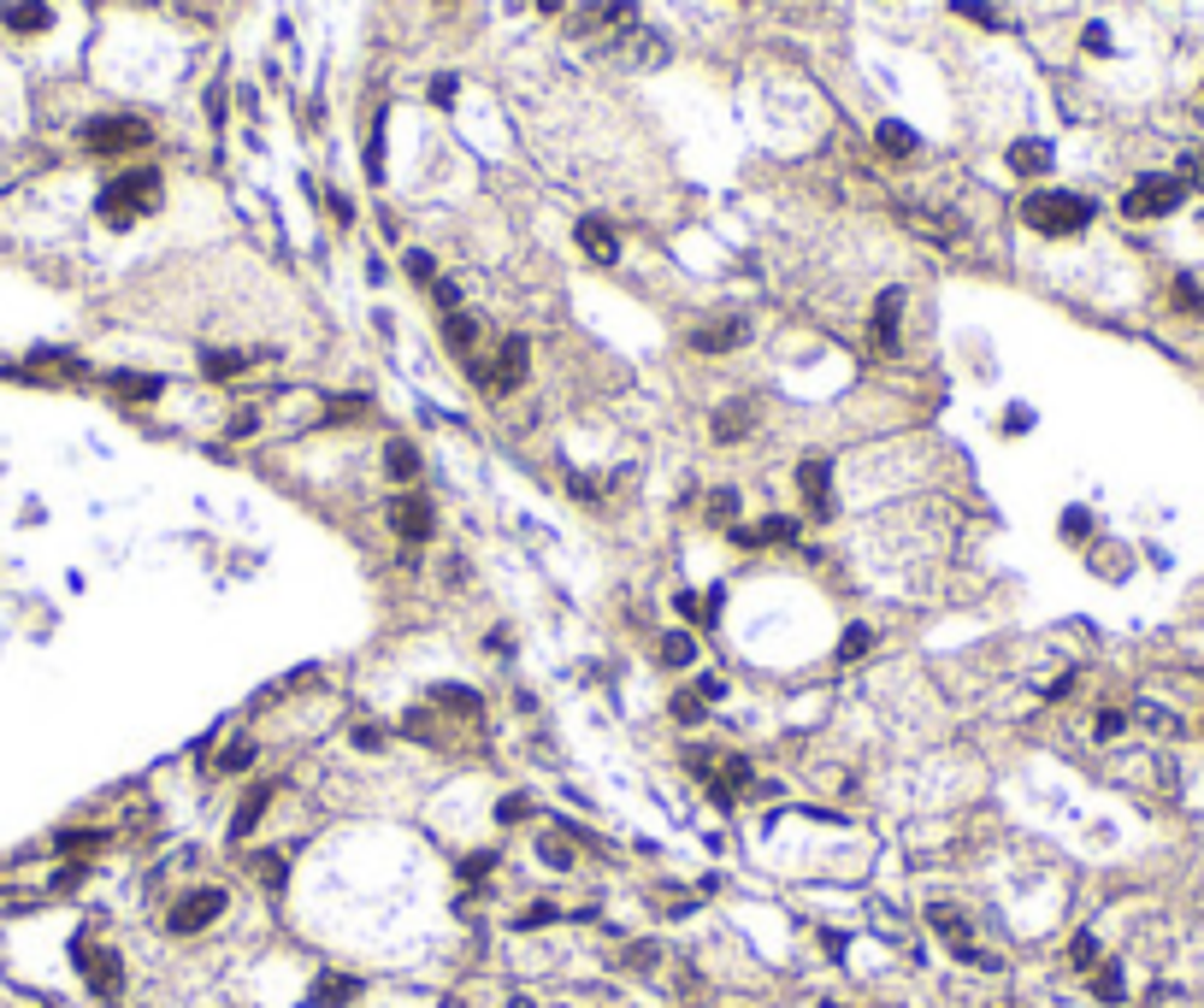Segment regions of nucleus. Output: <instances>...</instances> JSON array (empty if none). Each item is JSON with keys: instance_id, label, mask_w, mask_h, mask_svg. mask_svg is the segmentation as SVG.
<instances>
[{"instance_id": "nucleus-48", "label": "nucleus", "mask_w": 1204, "mask_h": 1008, "mask_svg": "<svg viewBox=\"0 0 1204 1008\" xmlns=\"http://www.w3.org/2000/svg\"><path fill=\"white\" fill-rule=\"evenodd\" d=\"M1027 425H1034V413H1027V408H1010V413H1003V431H1010V437H1022Z\"/></svg>"}, {"instance_id": "nucleus-29", "label": "nucleus", "mask_w": 1204, "mask_h": 1008, "mask_svg": "<svg viewBox=\"0 0 1204 1008\" xmlns=\"http://www.w3.org/2000/svg\"><path fill=\"white\" fill-rule=\"evenodd\" d=\"M1069 967H1075V974H1093V967H1098V938H1093V931H1075Z\"/></svg>"}, {"instance_id": "nucleus-47", "label": "nucleus", "mask_w": 1204, "mask_h": 1008, "mask_svg": "<svg viewBox=\"0 0 1204 1008\" xmlns=\"http://www.w3.org/2000/svg\"><path fill=\"white\" fill-rule=\"evenodd\" d=\"M1181 178H1187V189H1204V148H1199V154H1187Z\"/></svg>"}, {"instance_id": "nucleus-2", "label": "nucleus", "mask_w": 1204, "mask_h": 1008, "mask_svg": "<svg viewBox=\"0 0 1204 1008\" xmlns=\"http://www.w3.org/2000/svg\"><path fill=\"white\" fill-rule=\"evenodd\" d=\"M160 207V171L154 166H136V171H124V178H112L107 189H100V219L107 224H136L142 212H154Z\"/></svg>"}, {"instance_id": "nucleus-39", "label": "nucleus", "mask_w": 1204, "mask_h": 1008, "mask_svg": "<svg viewBox=\"0 0 1204 1008\" xmlns=\"http://www.w3.org/2000/svg\"><path fill=\"white\" fill-rule=\"evenodd\" d=\"M284 873H290L284 855H260V885H266V890H284Z\"/></svg>"}, {"instance_id": "nucleus-37", "label": "nucleus", "mask_w": 1204, "mask_h": 1008, "mask_svg": "<svg viewBox=\"0 0 1204 1008\" xmlns=\"http://www.w3.org/2000/svg\"><path fill=\"white\" fill-rule=\"evenodd\" d=\"M1063 537H1069V543L1093 537V513H1086V508H1069V513H1063Z\"/></svg>"}, {"instance_id": "nucleus-11", "label": "nucleus", "mask_w": 1204, "mask_h": 1008, "mask_svg": "<svg viewBox=\"0 0 1204 1008\" xmlns=\"http://www.w3.org/2000/svg\"><path fill=\"white\" fill-rule=\"evenodd\" d=\"M525 372H532V343H525V336H508V343L496 348V367H491V396L496 389H520Z\"/></svg>"}, {"instance_id": "nucleus-26", "label": "nucleus", "mask_w": 1204, "mask_h": 1008, "mask_svg": "<svg viewBox=\"0 0 1204 1008\" xmlns=\"http://www.w3.org/2000/svg\"><path fill=\"white\" fill-rule=\"evenodd\" d=\"M692 661H697V637L692 632H668V637H661V666L680 673V666H692Z\"/></svg>"}, {"instance_id": "nucleus-14", "label": "nucleus", "mask_w": 1204, "mask_h": 1008, "mask_svg": "<svg viewBox=\"0 0 1204 1008\" xmlns=\"http://www.w3.org/2000/svg\"><path fill=\"white\" fill-rule=\"evenodd\" d=\"M579 248H585V260H597V266H614V260H620V236H614V224H602V219H579Z\"/></svg>"}, {"instance_id": "nucleus-33", "label": "nucleus", "mask_w": 1204, "mask_h": 1008, "mask_svg": "<svg viewBox=\"0 0 1204 1008\" xmlns=\"http://www.w3.org/2000/svg\"><path fill=\"white\" fill-rule=\"evenodd\" d=\"M100 843H107V831H59V850L66 855H90Z\"/></svg>"}, {"instance_id": "nucleus-3", "label": "nucleus", "mask_w": 1204, "mask_h": 1008, "mask_svg": "<svg viewBox=\"0 0 1204 1008\" xmlns=\"http://www.w3.org/2000/svg\"><path fill=\"white\" fill-rule=\"evenodd\" d=\"M1187 201V178H1169V171H1146L1134 189L1122 195L1127 219H1169L1175 207Z\"/></svg>"}, {"instance_id": "nucleus-21", "label": "nucleus", "mask_w": 1204, "mask_h": 1008, "mask_svg": "<svg viewBox=\"0 0 1204 1008\" xmlns=\"http://www.w3.org/2000/svg\"><path fill=\"white\" fill-rule=\"evenodd\" d=\"M266 802H272V785H255L243 802H236V814H231V838H248V831L260 826V814H266Z\"/></svg>"}, {"instance_id": "nucleus-52", "label": "nucleus", "mask_w": 1204, "mask_h": 1008, "mask_svg": "<svg viewBox=\"0 0 1204 1008\" xmlns=\"http://www.w3.org/2000/svg\"><path fill=\"white\" fill-rule=\"evenodd\" d=\"M432 100H437V107H449V100H455V78H437L432 83Z\"/></svg>"}, {"instance_id": "nucleus-30", "label": "nucleus", "mask_w": 1204, "mask_h": 1008, "mask_svg": "<svg viewBox=\"0 0 1204 1008\" xmlns=\"http://www.w3.org/2000/svg\"><path fill=\"white\" fill-rule=\"evenodd\" d=\"M756 543H797V520H785V513H768V520L756 525Z\"/></svg>"}, {"instance_id": "nucleus-43", "label": "nucleus", "mask_w": 1204, "mask_h": 1008, "mask_svg": "<svg viewBox=\"0 0 1204 1008\" xmlns=\"http://www.w3.org/2000/svg\"><path fill=\"white\" fill-rule=\"evenodd\" d=\"M401 272H408V277H420V284H425V277H437V266H432V254H420V248H413V254H408V260H401Z\"/></svg>"}, {"instance_id": "nucleus-41", "label": "nucleus", "mask_w": 1204, "mask_h": 1008, "mask_svg": "<svg viewBox=\"0 0 1204 1008\" xmlns=\"http://www.w3.org/2000/svg\"><path fill=\"white\" fill-rule=\"evenodd\" d=\"M738 513V489H709V520H733Z\"/></svg>"}, {"instance_id": "nucleus-10", "label": "nucleus", "mask_w": 1204, "mask_h": 1008, "mask_svg": "<svg viewBox=\"0 0 1204 1008\" xmlns=\"http://www.w3.org/2000/svg\"><path fill=\"white\" fill-rule=\"evenodd\" d=\"M898 219L909 224L915 236H927V243H945V248H950V243H962V219H950V212H939V207L927 212V207H915V201H903Z\"/></svg>"}, {"instance_id": "nucleus-23", "label": "nucleus", "mask_w": 1204, "mask_h": 1008, "mask_svg": "<svg viewBox=\"0 0 1204 1008\" xmlns=\"http://www.w3.org/2000/svg\"><path fill=\"white\" fill-rule=\"evenodd\" d=\"M874 142H880V154H892V160H909L915 154V130H909V124H898V119H880Z\"/></svg>"}, {"instance_id": "nucleus-32", "label": "nucleus", "mask_w": 1204, "mask_h": 1008, "mask_svg": "<svg viewBox=\"0 0 1204 1008\" xmlns=\"http://www.w3.org/2000/svg\"><path fill=\"white\" fill-rule=\"evenodd\" d=\"M243 767H255V743H248V737H236L231 749L219 755V773H243Z\"/></svg>"}, {"instance_id": "nucleus-16", "label": "nucleus", "mask_w": 1204, "mask_h": 1008, "mask_svg": "<svg viewBox=\"0 0 1204 1008\" xmlns=\"http://www.w3.org/2000/svg\"><path fill=\"white\" fill-rule=\"evenodd\" d=\"M1010 171H1015V178H1045V171H1051V142H1039V136L1010 142Z\"/></svg>"}, {"instance_id": "nucleus-44", "label": "nucleus", "mask_w": 1204, "mask_h": 1008, "mask_svg": "<svg viewBox=\"0 0 1204 1008\" xmlns=\"http://www.w3.org/2000/svg\"><path fill=\"white\" fill-rule=\"evenodd\" d=\"M549 920H556V909H549V902H532V909L520 914V931H537V926H549Z\"/></svg>"}, {"instance_id": "nucleus-31", "label": "nucleus", "mask_w": 1204, "mask_h": 1008, "mask_svg": "<svg viewBox=\"0 0 1204 1008\" xmlns=\"http://www.w3.org/2000/svg\"><path fill=\"white\" fill-rule=\"evenodd\" d=\"M537 855H544L549 867H573V850H567V838H561V831H544V838H537Z\"/></svg>"}, {"instance_id": "nucleus-34", "label": "nucleus", "mask_w": 1204, "mask_h": 1008, "mask_svg": "<svg viewBox=\"0 0 1204 1008\" xmlns=\"http://www.w3.org/2000/svg\"><path fill=\"white\" fill-rule=\"evenodd\" d=\"M868 643H874V632H868V625H850V632H845V643H838V661H857V654H868Z\"/></svg>"}, {"instance_id": "nucleus-9", "label": "nucleus", "mask_w": 1204, "mask_h": 1008, "mask_svg": "<svg viewBox=\"0 0 1204 1008\" xmlns=\"http://www.w3.org/2000/svg\"><path fill=\"white\" fill-rule=\"evenodd\" d=\"M391 531L401 537V543H425V537L437 531L432 501H425V496H396L391 501Z\"/></svg>"}, {"instance_id": "nucleus-49", "label": "nucleus", "mask_w": 1204, "mask_h": 1008, "mask_svg": "<svg viewBox=\"0 0 1204 1008\" xmlns=\"http://www.w3.org/2000/svg\"><path fill=\"white\" fill-rule=\"evenodd\" d=\"M656 955H661L656 943H632V950H626V962H632V967H656Z\"/></svg>"}, {"instance_id": "nucleus-24", "label": "nucleus", "mask_w": 1204, "mask_h": 1008, "mask_svg": "<svg viewBox=\"0 0 1204 1008\" xmlns=\"http://www.w3.org/2000/svg\"><path fill=\"white\" fill-rule=\"evenodd\" d=\"M6 30H18V36L47 30V6H42V0H18V6H6Z\"/></svg>"}, {"instance_id": "nucleus-19", "label": "nucleus", "mask_w": 1204, "mask_h": 1008, "mask_svg": "<svg viewBox=\"0 0 1204 1008\" xmlns=\"http://www.w3.org/2000/svg\"><path fill=\"white\" fill-rule=\"evenodd\" d=\"M355 997H360V979H348V974H325V979H313V991H307L313 1008H343Z\"/></svg>"}, {"instance_id": "nucleus-22", "label": "nucleus", "mask_w": 1204, "mask_h": 1008, "mask_svg": "<svg viewBox=\"0 0 1204 1008\" xmlns=\"http://www.w3.org/2000/svg\"><path fill=\"white\" fill-rule=\"evenodd\" d=\"M1093 997L1104 1003V1008H1116V1003H1127V974L1116 962H1098L1093 967Z\"/></svg>"}, {"instance_id": "nucleus-4", "label": "nucleus", "mask_w": 1204, "mask_h": 1008, "mask_svg": "<svg viewBox=\"0 0 1204 1008\" xmlns=\"http://www.w3.org/2000/svg\"><path fill=\"white\" fill-rule=\"evenodd\" d=\"M148 142H154L148 119H131V112H107V119L83 124V148L90 154H131V148H148Z\"/></svg>"}, {"instance_id": "nucleus-7", "label": "nucleus", "mask_w": 1204, "mask_h": 1008, "mask_svg": "<svg viewBox=\"0 0 1204 1008\" xmlns=\"http://www.w3.org/2000/svg\"><path fill=\"white\" fill-rule=\"evenodd\" d=\"M744 336H750L744 313H709V319L692 325V348H697V355H733Z\"/></svg>"}, {"instance_id": "nucleus-35", "label": "nucleus", "mask_w": 1204, "mask_h": 1008, "mask_svg": "<svg viewBox=\"0 0 1204 1008\" xmlns=\"http://www.w3.org/2000/svg\"><path fill=\"white\" fill-rule=\"evenodd\" d=\"M1175 307H1181V313H1204V289L1193 284V277H1175Z\"/></svg>"}, {"instance_id": "nucleus-8", "label": "nucleus", "mask_w": 1204, "mask_h": 1008, "mask_svg": "<svg viewBox=\"0 0 1204 1008\" xmlns=\"http://www.w3.org/2000/svg\"><path fill=\"white\" fill-rule=\"evenodd\" d=\"M638 6L632 0H591V6H579V18H573V36H608V30H632Z\"/></svg>"}, {"instance_id": "nucleus-53", "label": "nucleus", "mask_w": 1204, "mask_h": 1008, "mask_svg": "<svg viewBox=\"0 0 1204 1008\" xmlns=\"http://www.w3.org/2000/svg\"><path fill=\"white\" fill-rule=\"evenodd\" d=\"M491 861H496V855H473V861L461 867V873H467V879H484V873H491Z\"/></svg>"}, {"instance_id": "nucleus-38", "label": "nucleus", "mask_w": 1204, "mask_h": 1008, "mask_svg": "<svg viewBox=\"0 0 1204 1008\" xmlns=\"http://www.w3.org/2000/svg\"><path fill=\"white\" fill-rule=\"evenodd\" d=\"M1093 732H1098L1104 743H1110V737H1122V732H1127V714H1122V708H1104L1098 720H1093Z\"/></svg>"}, {"instance_id": "nucleus-51", "label": "nucleus", "mask_w": 1204, "mask_h": 1008, "mask_svg": "<svg viewBox=\"0 0 1204 1008\" xmlns=\"http://www.w3.org/2000/svg\"><path fill=\"white\" fill-rule=\"evenodd\" d=\"M207 119L224 124V83H213V89H207Z\"/></svg>"}, {"instance_id": "nucleus-46", "label": "nucleus", "mask_w": 1204, "mask_h": 1008, "mask_svg": "<svg viewBox=\"0 0 1204 1008\" xmlns=\"http://www.w3.org/2000/svg\"><path fill=\"white\" fill-rule=\"evenodd\" d=\"M1081 42H1086V54H1110V30H1104V24H1086Z\"/></svg>"}, {"instance_id": "nucleus-12", "label": "nucleus", "mask_w": 1204, "mask_h": 1008, "mask_svg": "<svg viewBox=\"0 0 1204 1008\" xmlns=\"http://www.w3.org/2000/svg\"><path fill=\"white\" fill-rule=\"evenodd\" d=\"M797 489H803V501H809L815 520H833V466H826V460H803L797 466Z\"/></svg>"}, {"instance_id": "nucleus-28", "label": "nucleus", "mask_w": 1204, "mask_h": 1008, "mask_svg": "<svg viewBox=\"0 0 1204 1008\" xmlns=\"http://www.w3.org/2000/svg\"><path fill=\"white\" fill-rule=\"evenodd\" d=\"M432 696L443 702L449 714H479V690H467V685H437Z\"/></svg>"}, {"instance_id": "nucleus-18", "label": "nucleus", "mask_w": 1204, "mask_h": 1008, "mask_svg": "<svg viewBox=\"0 0 1204 1008\" xmlns=\"http://www.w3.org/2000/svg\"><path fill=\"white\" fill-rule=\"evenodd\" d=\"M927 926H933L939 938L950 943V950H957V943H974V926H969V914H962V909H950V902H933V909H927Z\"/></svg>"}, {"instance_id": "nucleus-40", "label": "nucleus", "mask_w": 1204, "mask_h": 1008, "mask_svg": "<svg viewBox=\"0 0 1204 1008\" xmlns=\"http://www.w3.org/2000/svg\"><path fill=\"white\" fill-rule=\"evenodd\" d=\"M255 431H260V413L255 408H243L231 425H224V437H231V443H243V437H255Z\"/></svg>"}, {"instance_id": "nucleus-1", "label": "nucleus", "mask_w": 1204, "mask_h": 1008, "mask_svg": "<svg viewBox=\"0 0 1204 1008\" xmlns=\"http://www.w3.org/2000/svg\"><path fill=\"white\" fill-rule=\"evenodd\" d=\"M1022 219L1034 224L1039 236H1075L1093 224V201L1075 195V189H1039V195L1022 201Z\"/></svg>"}, {"instance_id": "nucleus-42", "label": "nucleus", "mask_w": 1204, "mask_h": 1008, "mask_svg": "<svg viewBox=\"0 0 1204 1008\" xmlns=\"http://www.w3.org/2000/svg\"><path fill=\"white\" fill-rule=\"evenodd\" d=\"M525 814H532V802H525V797H502V802H496V820H502V826L525 820Z\"/></svg>"}, {"instance_id": "nucleus-17", "label": "nucleus", "mask_w": 1204, "mask_h": 1008, "mask_svg": "<svg viewBox=\"0 0 1204 1008\" xmlns=\"http://www.w3.org/2000/svg\"><path fill=\"white\" fill-rule=\"evenodd\" d=\"M260 360H266V348H248V355H236V348H231V355H219V348H207V355H201V372H207L213 384H231L236 372L260 367Z\"/></svg>"}, {"instance_id": "nucleus-20", "label": "nucleus", "mask_w": 1204, "mask_h": 1008, "mask_svg": "<svg viewBox=\"0 0 1204 1008\" xmlns=\"http://www.w3.org/2000/svg\"><path fill=\"white\" fill-rule=\"evenodd\" d=\"M384 472H391L396 484H413V472H420V448H413L408 437H391V443H384Z\"/></svg>"}, {"instance_id": "nucleus-27", "label": "nucleus", "mask_w": 1204, "mask_h": 1008, "mask_svg": "<svg viewBox=\"0 0 1204 1008\" xmlns=\"http://www.w3.org/2000/svg\"><path fill=\"white\" fill-rule=\"evenodd\" d=\"M443 343L455 348V355H473V343H479V325H473L467 313H449V319H443Z\"/></svg>"}, {"instance_id": "nucleus-5", "label": "nucleus", "mask_w": 1204, "mask_h": 1008, "mask_svg": "<svg viewBox=\"0 0 1204 1008\" xmlns=\"http://www.w3.org/2000/svg\"><path fill=\"white\" fill-rule=\"evenodd\" d=\"M71 962L83 967V979H90L95 997H119V991H124V962H119V950L78 938V943H71Z\"/></svg>"}, {"instance_id": "nucleus-54", "label": "nucleus", "mask_w": 1204, "mask_h": 1008, "mask_svg": "<svg viewBox=\"0 0 1204 1008\" xmlns=\"http://www.w3.org/2000/svg\"><path fill=\"white\" fill-rule=\"evenodd\" d=\"M821 1008H838V1003H821Z\"/></svg>"}, {"instance_id": "nucleus-15", "label": "nucleus", "mask_w": 1204, "mask_h": 1008, "mask_svg": "<svg viewBox=\"0 0 1204 1008\" xmlns=\"http://www.w3.org/2000/svg\"><path fill=\"white\" fill-rule=\"evenodd\" d=\"M750 425H756V408L750 401H726V408H714L709 437L714 443H738V437H750Z\"/></svg>"}, {"instance_id": "nucleus-25", "label": "nucleus", "mask_w": 1204, "mask_h": 1008, "mask_svg": "<svg viewBox=\"0 0 1204 1008\" xmlns=\"http://www.w3.org/2000/svg\"><path fill=\"white\" fill-rule=\"evenodd\" d=\"M112 389H119L124 401H154L166 384H160V377H148V372H119V377H112Z\"/></svg>"}, {"instance_id": "nucleus-36", "label": "nucleus", "mask_w": 1204, "mask_h": 1008, "mask_svg": "<svg viewBox=\"0 0 1204 1008\" xmlns=\"http://www.w3.org/2000/svg\"><path fill=\"white\" fill-rule=\"evenodd\" d=\"M673 720H680V726L702 720V696H697V690H680V696H673Z\"/></svg>"}, {"instance_id": "nucleus-13", "label": "nucleus", "mask_w": 1204, "mask_h": 1008, "mask_svg": "<svg viewBox=\"0 0 1204 1008\" xmlns=\"http://www.w3.org/2000/svg\"><path fill=\"white\" fill-rule=\"evenodd\" d=\"M898 325H903V289H886L874 301V319H868V343L880 355H898Z\"/></svg>"}, {"instance_id": "nucleus-50", "label": "nucleus", "mask_w": 1204, "mask_h": 1008, "mask_svg": "<svg viewBox=\"0 0 1204 1008\" xmlns=\"http://www.w3.org/2000/svg\"><path fill=\"white\" fill-rule=\"evenodd\" d=\"M355 749H384V732L379 726H355Z\"/></svg>"}, {"instance_id": "nucleus-6", "label": "nucleus", "mask_w": 1204, "mask_h": 1008, "mask_svg": "<svg viewBox=\"0 0 1204 1008\" xmlns=\"http://www.w3.org/2000/svg\"><path fill=\"white\" fill-rule=\"evenodd\" d=\"M219 914H224V890H219V885H201V890H190V897L172 902L166 926L178 931V938H195V931H207Z\"/></svg>"}, {"instance_id": "nucleus-45", "label": "nucleus", "mask_w": 1204, "mask_h": 1008, "mask_svg": "<svg viewBox=\"0 0 1204 1008\" xmlns=\"http://www.w3.org/2000/svg\"><path fill=\"white\" fill-rule=\"evenodd\" d=\"M950 6H957L962 18H974V24H998V12H993V6H981V0H950Z\"/></svg>"}]
</instances>
